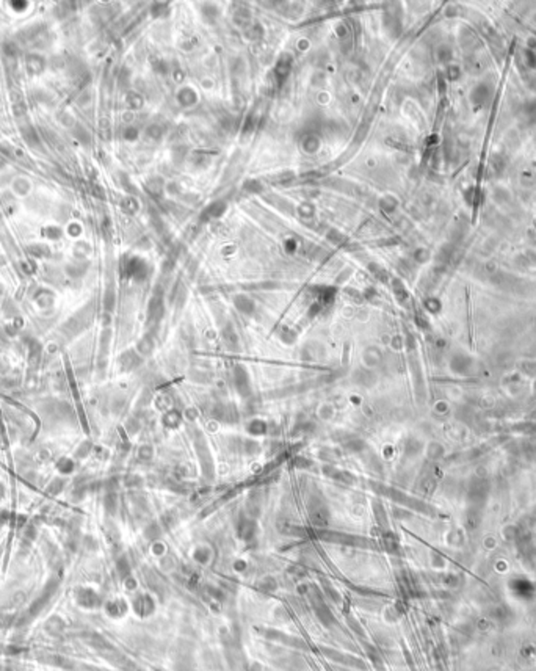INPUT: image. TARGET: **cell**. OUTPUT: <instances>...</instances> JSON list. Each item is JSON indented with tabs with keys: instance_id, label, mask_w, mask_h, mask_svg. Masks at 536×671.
Segmentation results:
<instances>
[{
	"instance_id": "cell-1",
	"label": "cell",
	"mask_w": 536,
	"mask_h": 671,
	"mask_svg": "<svg viewBox=\"0 0 536 671\" xmlns=\"http://www.w3.org/2000/svg\"><path fill=\"white\" fill-rule=\"evenodd\" d=\"M193 447L196 452V457L199 461V467L201 472L207 480H212L215 477V463H213V457L210 447L207 444V439L204 436V433L201 430L195 428V434H193Z\"/></svg>"
},
{
	"instance_id": "cell-2",
	"label": "cell",
	"mask_w": 536,
	"mask_h": 671,
	"mask_svg": "<svg viewBox=\"0 0 536 671\" xmlns=\"http://www.w3.org/2000/svg\"><path fill=\"white\" fill-rule=\"evenodd\" d=\"M232 383H234V388H235L237 394L242 397L243 400H248V398H251L254 395L253 385H251V378H249V373H248L245 366H242V364H235L234 366V369H232Z\"/></svg>"
},
{
	"instance_id": "cell-3",
	"label": "cell",
	"mask_w": 536,
	"mask_h": 671,
	"mask_svg": "<svg viewBox=\"0 0 536 671\" xmlns=\"http://www.w3.org/2000/svg\"><path fill=\"white\" fill-rule=\"evenodd\" d=\"M322 472L328 478H331V480L342 482V483H346V485L356 482V477L353 474L348 472V470H345V469H340V467L334 466V464H323L322 466Z\"/></svg>"
},
{
	"instance_id": "cell-4",
	"label": "cell",
	"mask_w": 536,
	"mask_h": 671,
	"mask_svg": "<svg viewBox=\"0 0 536 671\" xmlns=\"http://www.w3.org/2000/svg\"><path fill=\"white\" fill-rule=\"evenodd\" d=\"M212 417H213V419H216V421H219V422L231 424V422H234V421L237 419V412H235V409H234L232 405H228V403H216V405L212 408Z\"/></svg>"
},
{
	"instance_id": "cell-5",
	"label": "cell",
	"mask_w": 536,
	"mask_h": 671,
	"mask_svg": "<svg viewBox=\"0 0 536 671\" xmlns=\"http://www.w3.org/2000/svg\"><path fill=\"white\" fill-rule=\"evenodd\" d=\"M339 442L342 449L348 453H364L367 450V444L356 436H351V434H345V438L339 439Z\"/></svg>"
},
{
	"instance_id": "cell-6",
	"label": "cell",
	"mask_w": 536,
	"mask_h": 671,
	"mask_svg": "<svg viewBox=\"0 0 536 671\" xmlns=\"http://www.w3.org/2000/svg\"><path fill=\"white\" fill-rule=\"evenodd\" d=\"M246 431L254 438H261V436H265V434L270 433V425L264 419H253L248 422Z\"/></svg>"
},
{
	"instance_id": "cell-7",
	"label": "cell",
	"mask_w": 536,
	"mask_h": 671,
	"mask_svg": "<svg viewBox=\"0 0 536 671\" xmlns=\"http://www.w3.org/2000/svg\"><path fill=\"white\" fill-rule=\"evenodd\" d=\"M180 422H182V412L174 409V408L165 411L163 416H162V424H163L165 428L176 430V428H179Z\"/></svg>"
},
{
	"instance_id": "cell-8",
	"label": "cell",
	"mask_w": 536,
	"mask_h": 671,
	"mask_svg": "<svg viewBox=\"0 0 536 671\" xmlns=\"http://www.w3.org/2000/svg\"><path fill=\"white\" fill-rule=\"evenodd\" d=\"M376 381L375 373L370 369H359L355 373V383L362 388H372Z\"/></svg>"
},
{
	"instance_id": "cell-9",
	"label": "cell",
	"mask_w": 536,
	"mask_h": 671,
	"mask_svg": "<svg viewBox=\"0 0 536 671\" xmlns=\"http://www.w3.org/2000/svg\"><path fill=\"white\" fill-rule=\"evenodd\" d=\"M362 361H364L365 369H370V370H372V369L378 367V366H380V362H381V353H380V350L375 348V347L367 348V350L364 352V355H362Z\"/></svg>"
},
{
	"instance_id": "cell-10",
	"label": "cell",
	"mask_w": 536,
	"mask_h": 671,
	"mask_svg": "<svg viewBox=\"0 0 536 671\" xmlns=\"http://www.w3.org/2000/svg\"><path fill=\"white\" fill-rule=\"evenodd\" d=\"M234 304H235L237 309L242 314H245V315H251L254 312V309H256L254 301L249 297H245V295H237L234 298Z\"/></svg>"
},
{
	"instance_id": "cell-11",
	"label": "cell",
	"mask_w": 536,
	"mask_h": 671,
	"mask_svg": "<svg viewBox=\"0 0 536 671\" xmlns=\"http://www.w3.org/2000/svg\"><path fill=\"white\" fill-rule=\"evenodd\" d=\"M165 314V304H163V298L162 297H154L151 304H149V320L152 322H159Z\"/></svg>"
},
{
	"instance_id": "cell-12",
	"label": "cell",
	"mask_w": 536,
	"mask_h": 671,
	"mask_svg": "<svg viewBox=\"0 0 536 671\" xmlns=\"http://www.w3.org/2000/svg\"><path fill=\"white\" fill-rule=\"evenodd\" d=\"M221 337H223V340H225L228 348H231V350H237L238 348V336H237V333H235L232 325L225 326L223 331H221Z\"/></svg>"
},
{
	"instance_id": "cell-13",
	"label": "cell",
	"mask_w": 536,
	"mask_h": 671,
	"mask_svg": "<svg viewBox=\"0 0 536 671\" xmlns=\"http://www.w3.org/2000/svg\"><path fill=\"white\" fill-rule=\"evenodd\" d=\"M334 414H336V409H334V406H332L331 403H328V402H325V403H322L319 408H317V417L320 421H325V422H328V421H331L332 417H334Z\"/></svg>"
},
{
	"instance_id": "cell-14",
	"label": "cell",
	"mask_w": 536,
	"mask_h": 671,
	"mask_svg": "<svg viewBox=\"0 0 536 671\" xmlns=\"http://www.w3.org/2000/svg\"><path fill=\"white\" fill-rule=\"evenodd\" d=\"M242 452L245 453V455H257V453H261V450H262V445L259 444V441H254V439H245V441H242Z\"/></svg>"
},
{
	"instance_id": "cell-15",
	"label": "cell",
	"mask_w": 536,
	"mask_h": 671,
	"mask_svg": "<svg viewBox=\"0 0 536 671\" xmlns=\"http://www.w3.org/2000/svg\"><path fill=\"white\" fill-rule=\"evenodd\" d=\"M138 350H140V353H141L143 356L151 355L152 350H154V340H152V337H151V336H147V337L141 339L140 345H138Z\"/></svg>"
},
{
	"instance_id": "cell-16",
	"label": "cell",
	"mask_w": 536,
	"mask_h": 671,
	"mask_svg": "<svg viewBox=\"0 0 536 671\" xmlns=\"http://www.w3.org/2000/svg\"><path fill=\"white\" fill-rule=\"evenodd\" d=\"M154 453H155V450H154V447L151 444H143L138 449V458L143 460V461H149V460L154 458Z\"/></svg>"
},
{
	"instance_id": "cell-17",
	"label": "cell",
	"mask_w": 536,
	"mask_h": 671,
	"mask_svg": "<svg viewBox=\"0 0 536 671\" xmlns=\"http://www.w3.org/2000/svg\"><path fill=\"white\" fill-rule=\"evenodd\" d=\"M292 464L295 466V467H300V469H309L310 466H312V461L310 460H307V458H304V457H295L293 460H292Z\"/></svg>"
},
{
	"instance_id": "cell-18",
	"label": "cell",
	"mask_w": 536,
	"mask_h": 671,
	"mask_svg": "<svg viewBox=\"0 0 536 671\" xmlns=\"http://www.w3.org/2000/svg\"><path fill=\"white\" fill-rule=\"evenodd\" d=\"M185 416H187V419H188V421H196V417H198V411H196V409H193V408H188V409L185 411Z\"/></svg>"
}]
</instances>
